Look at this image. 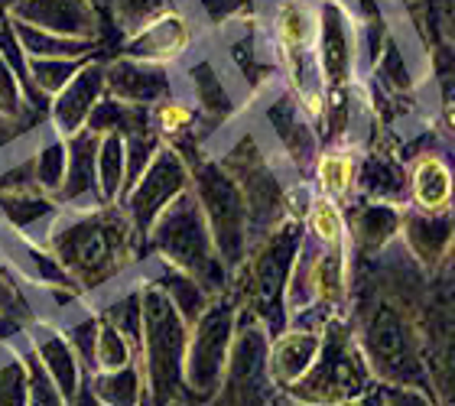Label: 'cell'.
<instances>
[{
	"mask_svg": "<svg viewBox=\"0 0 455 406\" xmlns=\"http://www.w3.org/2000/svg\"><path fill=\"white\" fill-rule=\"evenodd\" d=\"M180 0H111V10H114V23L124 29V33H131L137 29L140 23L153 20L156 13L163 10L176 7Z\"/></svg>",
	"mask_w": 455,
	"mask_h": 406,
	"instance_id": "42",
	"label": "cell"
},
{
	"mask_svg": "<svg viewBox=\"0 0 455 406\" xmlns=\"http://www.w3.org/2000/svg\"><path fill=\"white\" fill-rule=\"evenodd\" d=\"M192 189V166L180 150H172L163 143L156 156L147 163V170L127 186L117 205L124 208V215L131 218L133 231L147 244V235L153 231L156 218L172 205V202L186 195Z\"/></svg>",
	"mask_w": 455,
	"mask_h": 406,
	"instance_id": "11",
	"label": "cell"
},
{
	"mask_svg": "<svg viewBox=\"0 0 455 406\" xmlns=\"http://www.w3.org/2000/svg\"><path fill=\"white\" fill-rule=\"evenodd\" d=\"M27 348L36 358V364L46 370V378L52 380V387L62 394L68 406L76 403L82 387H85V364L76 354V348L68 345L66 331L59 329V322L52 315L43 319L27 331Z\"/></svg>",
	"mask_w": 455,
	"mask_h": 406,
	"instance_id": "19",
	"label": "cell"
},
{
	"mask_svg": "<svg viewBox=\"0 0 455 406\" xmlns=\"http://www.w3.org/2000/svg\"><path fill=\"white\" fill-rule=\"evenodd\" d=\"M199 127H202L199 111H196L182 95H176V98H170V101H163L153 107V131H156L160 143H166V147H172V150L182 153L186 150V143L196 147L192 137L199 133Z\"/></svg>",
	"mask_w": 455,
	"mask_h": 406,
	"instance_id": "36",
	"label": "cell"
},
{
	"mask_svg": "<svg viewBox=\"0 0 455 406\" xmlns=\"http://www.w3.org/2000/svg\"><path fill=\"white\" fill-rule=\"evenodd\" d=\"M417 325L429 397L436 406H455V312L433 303Z\"/></svg>",
	"mask_w": 455,
	"mask_h": 406,
	"instance_id": "16",
	"label": "cell"
},
{
	"mask_svg": "<svg viewBox=\"0 0 455 406\" xmlns=\"http://www.w3.org/2000/svg\"><path fill=\"white\" fill-rule=\"evenodd\" d=\"M270 39L276 62L286 72V88L319 123L325 107V82L319 72V0H276L270 13Z\"/></svg>",
	"mask_w": 455,
	"mask_h": 406,
	"instance_id": "6",
	"label": "cell"
},
{
	"mask_svg": "<svg viewBox=\"0 0 455 406\" xmlns=\"http://www.w3.org/2000/svg\"><path fill=\"white\" fill-rule=\"evenodd\" d=\"M303 241V221L286 218L251 247L247 260L231 274L228 290L241 303V312L267 325L270 335H280L286 329V283H290V270H293Z\"/></svg>",
	"mask_w": 455,
	"mask_h": 406,
	"instance_id": "2",
	"label": "cell"
},
{
	"mask_svg": "<svg viewBox=\"0 0 455 406\" xmlns=\"http://www.w3.org/2000/svg\"><path fill=\"white\" fill-rule=\"evenodd\" d=\"M7 7H10V0H0V23L7 20Z\"/></svg>",
	"mask_w": 455,
	"mask_h": 406,
	"instance_id": "49",
	"label": "cell"
},
{
	"mask_svg": "<svg viewBox=\"0 0 455 406\" xmlns=\"http://www.w3.org/2000/svg\"><path fill=\"white\" fill-rule=\"evenodd\" d=\"M345 406H387V403H384V390H380V384H378V387H371L368 394H361L358 400H351V403H345Z\"/></svg>",
	"mask_w": 455,
	"mask_h": 406,
	"instance_id": "46",
	"label": "cell"
},
{
	"mask_svg": "<svg viewBox=\"0 0 455 406\" xmlns=\"http://www.w3.org/2000/svg\"><path fill=\"white\" fill-rule=\"evenodd\" d=\"M85 387L105 406H143L147 403V380H143L140 361L111 374H88Z\"/></svg>",
	"mask_w": 455,
	"mask_h": 406,
	"instance_id": "35",
	"label": "cell"
},
{
	"mask_svg": "<svg viewBox=\"0 0 455 406\" xmlns=\"http://www.w3.org/2000/svg\"><path fill=\"white\" fill-rule=\"evenodd\" d=\"M225 72L235 76L247 92H260L270 78V68L260 59V36L251 20H235L225 27Z\"/></svg>",
	"mask_w": 455,
	"mask_h": 406,
	"instance_id": "28",
	"label": "cell"
},
{
	"mask_svg": "<svg viewBox=\"0 0 455 406\" xmlns=\"http://www.w3.org/2000/svg\"><path fill=\"white\" fill-rule=\"evenodd\" d=\"M39 127H29V123H13V121H4L0 117V156L7 150H13L17 143H23L29 133H36Z\"/></svg>",
	"mask_w": 455,
	"mask_h": 406,
	"instance_id": "45",
	"label": "cell"
},
{
	"mask_svg": "<svg viewBox=\"0 0 455 406\" xmlns=\"http://www.w3.org/2000/svg\"><path fill=\"white\" fill-rule=\"evenodd\" d=\"M345 225H348V247L361 257H380L390 244L400 241L403 225V205L390 202L358 199L345 208Z\"/></svg>",
	"mask_w": 455,
	"mask_h": 406,
	"instance_id": "21",
	"label": "cell"
},
{
	"mask_svg": "<svg viewBox=\"0 0 455 406\" xmlns=\"http://www.w3.org/2000/svg\"><path fill=\"white\" fill-rule=\"evenodd\" d=\"M196 39H199L196 17H192L186 7L176 4V7L163 10V13H156L153 20H147V23H140L137 29H131V33H124L121 52H117V56L176 68L180 62H186V59L192 56Z\"/></svg>",
	"mask_w": 455,
	"mask_h": 406,
	"instance_id": "13",
	"label": "cell"
},
{
	"mask_svg": "<svg viewBox=\"0 0 455 406\" xmlns=\"http://www.w3.org/2000/svg\"><path fill=\"white\" fill-rule=\"evenodd\" d=\"M264 121L270 137H274V147L283 153V160L299 176H306L313 170V163L319 160V131H315L313 117L303 111V104L296 101L290 88L267 101Z\"/></svg>",
	"mask_w": 455,
	"mask_h": 406,
	"instance_id": "15",
	"label": "cell"
},
{
	"mask_svg": "<svg viewBox=\"0 0 455 406\" xmlns=\"http://www.w3.org/2000/svg\"><path fill=\"white\" fill-rule=\"evenodd\" d=\"M371 387H378V380L371 378L368 361L361 354L355 325L339 315L323 329V348L309 374L283 397L293 406H345Z\"/></svg>",
	"mask_w": 455,
	"mask_h": 406,
	"instance_id": "7",
	"label": "cell"
},
{
	"mask_svg": "<svg viewBox=\"0 0 455 406\" xmlns=\"http://www.w3.org/2000/svg\"><path fill=\"white\" fill-rule=\"evenodd\" d=\"M446 127H449V137L455 140V101L446 107Z\"/></svg>",
	"mask_w": 455,
	"mask_h": 406,
	"instance_id": "48",
	"label": "cell"
},
{
	"mask_svg": "<svg viewBox=\"0 0 455 406\" xmlns=\"http://www.w3.org/2000/svg\"><path fill=\"white\" fill-rule=\"evenodd\" d=\"M29 160H33V179L36 189L49 199H56L66 179V163H68V140L52 133L43 123L33 137H29Z\"/></svg>",
	"mask_w": 455,
	"mask_h": 406,
	"instance_id": "31",
	"label": "cell"
},
{
	"mask_svg": "<svg viewBox=\"0 0 455 406\" xmlns=\"http://www.w3.org/2000/svg\"><path fill=\"white\" fill-rule=\"evenodd\" d=\"M315 192L332 202H348L355 195V179H358V156L345 147H329L319 153L313 163Z\"/></svg>",
	"mask_w": 455,
	"mask_h": 406,
	"instance_id": "32",
	"label": "cell"
},
{
	"mask_svg": "<svg viewBox=\"0 0 455 406\" xmlns=\"http://www.w3.org/2000/svg\"><path fill=\"white\" fill-rule=\"evenodd\" d=\"M407 4H417V0H407Z\"/></svg>",
	"mask_w": 455,
	"mask_h": 406,
	"instance_id": "51",
	"label": "cell"
},
{
	"mask_svg": "<svg viewBox=\"0 0 455 406\" xmlns=\"http://www.w3.org/2000/svg\"><path fill=\"white\" fill-rule=\"evenodd\" d=\"M82 66H85V59H29L27 78H29L33 95L39 98V104L49 107V101H52V98H56L59 92L72 82V78H76V72Z\"/></svg>",
	"mask_w": 455,
	"mask_h": 406,
	"instance_id": "40",
	"label": "cell"
},
{
	"mask_svg": "<svg viewBox=\"0 0 455 406\" xmlns=\"http://www.w3.org/2000/svg\"><path fill=\"white\" fill-rule=\"evenodd\" d=\"M192 195L199 202L205 225L212 231L215 251L225 260V267L235 274L244 264L254 235H251V215H247V202L231 179V172L221 166L212 153H202L199 160H192Z\"/></svg>",
	"mask_w": 455,
	"mask_h": 406,
	"instance_id": "8",
	"label": "cell"
},
{
	"mask_svg": "<svg viewBox=\"0 0 455 406\" xmlns=\"http://www.w3.org/2000/svg\"><path fill=\"white\" fill-rule=\"evenodd\" d=\"M95 176H98V202L101 205H117L124 189H127V143H124L121 133L98 137Z\"/></svg>",
	"mask_w": 455,
	"mask_h": 406,
	"instance_id": "34",
	"label": "cell"
},
{
	"mask_svg": "<svg viewBox=\"0 0 455 406\" xmlns=\"http://www.w3.org/2000/svg\"><path fill=\"white\" fill-rule=\"evenodd\" d=\"M410 205L427 215H446L455 208V170L439 153H423L410 163Z\"/></svg>",
	"mask_w": 455,
	"mask_h": 406,
	"instance_id": "24",
	"label": "cell"
},
{
	"mask_svg": "<svg viewBox=\"0 0 455 406\" xmlns=\"http://www.w3.org/2000/svg\"><path fill=\"white\" fill-rule=\"evenodd\" d=\"M39 296L0 260V345H17L43 319Z\"/></svg>",
	"mask_w": 455,
	"mask_h": 406,
	"instance_id": "26",
	"label": "cell"
},
{
	"mask_svg": "<svg viewBox=\"0 0 455 406\" xmlns=\"http://www.w3.org/2000/svg\"><path fill=\"white\" fill-rule=\"evenodd\" d=\"M433 303L455 312V241L449 244L446 257L433 270Z\"/></svg>",
	"mask_w": 455,
	"mask_h": 406,
	"instance_id": "43",
	"label": "cell"
},
{
	"mask_svg": "<svg viewBox=\"0 0 455 406\" xmlns=\"http://www.w3.org/2000/svg\"><path fill=\"white\" fill-rule=\"evenodd\" d=\"M43 244L56 254L88 299L137 274L143 264V241L121 205L62 208Z\"/></svg>",
	"mask_w": 455,
	"mask_h": 406,
	"instance_id": "1",
	"label": "cell"
},
{
	"mask_svg": "<svg viewBox=\"0 0 455 406\" xmlns=\"http://www.w3.org/2000/svg\"><path fill=\"white\" fill-rule=\"evenodd\" d=\"M72 406H105V403H98L95 394H92L88 387H82V394H78V400H76Z\"/></svg>",
	"mask_w": 455,
	"mask_h": 406,
	"instance_id": "47",
	"label": "cell"
},
{
	"mask_svg": "<svg viewBox=\"0 0 455 406\" xmlns=\"http://www.w3.org/2000/svg\"><path fill=\"white\" fill-rule=\"evenodd\" d=\"M105 62L108 59L92 56L85 59V66L78 68L76 78L59 92L46 107V127L52 133H59L62 140H72L76 133L85 131L88 117L98 104L105 101Z\"/></svg>",
	"mask_w": 455,
	"mask_h": 406,
	"instance_id": "18",
	"label": "cell"
},
{
	"mask_svg": "<svg viewBox=\"0 0 455 406\" xmlns=\"http://www.w3.org/2000/svg\"><path fill=\"white\" fill-rule=\"evenodd\" d=\"M215 160L231 172V179L237 182V189L244 195L247 215H251V235L257 244L280 221H286V182L276 172L274 156L254 131H244L228 143V150L215 153Z\"/></svg>",
	"mask_w": 455,
	"mask_h": 406,
	"instance_id": "10",
	"label": "cell"
},
{
	"mask_svg": "<svg viewBox=\"0 0 455 406\" xmlns=\"http://www.w3.org/2000/svg\"><path fill=\"white\" fill-rule=\"evenodd\" d=\"M0 117L13 123H29V127H43L46 121H36V107L27 101V92L20 85L17 72L7 66V59L0 56Z\"/></svg>",
	"mask_w": 455,
	"mask_h": 406,
	"instance_id": "41",
	"label": "cell"
},
{
	"mask_svg": "<svg viewBox=\"0 0 455 406\" xmlns=\"http://www.w3.org/2000/svg\"><path fill=\"white\" fill-rule=\"evenodd\" d=\"M137 270H140V274L147 276V280H150V283L176 306V309H180V315L189 322V325L199 319L202 312L209 309L212 299H215L199 280H192L189 274H182V270H176V267L160 264V260H150V257H147Z\"/></svg>",
	"mask_w": 455,
	"mask_h": 406,
	"instance_id": "30",
	"label": "cell"
},
{
	"mask_svg": "<svg viewBox=\"0 0 455 406\" xmlns=\"http://www.w3.org/2000/svg\"><path fill=\"white\" fill-rule=\"evenodd\" d=\"M7 20L88 43H101L105 36V20L95 0H10Z\"/></svg>",
	"mask_w": 455,
	"mask_h": 406,
	"instance_id": "14",
	"label": "cell"
},
{
	"mask_svg": "<svg viewBox=\"0 0 455 406\" xmlns=\"http://www.w3.org/2000/svg\"><path fill=\"white\" fill-rule=\"evenodd\" d=\"M455 241V215H427L417 208H403V225H400V244L413 257V264L423 274H433L439 260L446 257L449 244Z\"/></svg>",
	"mask_w": 455,
	"mask_h": 406,
	"instance_id": "23",
	"label": "cell"
},
{
	"mask_svg": "<svg viewBox=\"0 0 455 406\" xmlns=\"http://www.w3.org/2000/svg\"><path fill=\"white\" fill-rule=\"evenodd\" d=\"M59 202L43 192H0V231L43 241L59 218Z\"/></svg>",
	"mask_w": 455,
	"mask_h": 406,
	"instance_id": "27",
	"label": "cell"
},
{
	"mask_svg": "<svg viewBox=\"0 0 455 406\" xmlns=\"http://www.w3.org/2000/svg\"><path fill=\"white\" fill-rule=\"evenodd\" d=\"M319 72L325 95L348 92L361 62V23L345 0H319Z\"/></svg>",
	"mask_w": 455,
	"mask_h": 406,
	"instance_id": "12",
	"label": "cell"
},
{
	"mask_svg": "<svg viewBox=\"0 0 455 406\" xmlns=\"http://www.w3.org/2000/svg\"><path fill=\"white\" fill-rule=\"evenodd\" d=\"M10 27L17 33V43L27 52V59H88L98 56V49H101V43L56 36V33H46L39 27H29V23H17V20H10Z\"/></svg>",
	"mask_w": 455,
	"mask_h": 406,
	"instance_id": "33",
	"label": "cell"
},
{
	"mask_svg": "<svg viewBox=\"0 0 455 406\" xmlns=\"http://www.w3.org/2000/svg\"><path fill=\"white\" fill-rule=\"evenodd\" d=\"M140 276V370L147 380V403L143 406H172L186 400L182 368H186V345H189V322L180 309L147 280Z\"/></svg>",
	"mask_w": 455,
	"mask_h": 406,
	"instance_id": "4",
	"label": "cell"
},
{
	"mask_svg": "<svg viewBox=\"0 0 455 406\" xmlns=\"http://www.w3.org/2000/svg\"><path fill=\"white\" fill-rule=\"evenodd\" d=\"M319 348H323V329H293L290 325L280 335H274L270 351H267V374H270L274 390L286 394L290 387H296L315 364Z\"/></svg>",
	"mask_w": 455,
	"mask_h": 406,
	"instance_id": "22",
	"label": "cell"
},
{
	"mask_svg": "<svg viewBox=\"0 0 455 406\" xmlns=\"http://www.w3.org/2000/svg\"><path fill=\"white\" fill-rule=\"evenodd\" d=\"M355 195L371 202H390L403 205L410 202V176L394 156L387 153H368L358 160V179H355Z\"/></svg>",
	"mask_w": 455,
	"mask_h": 406,
	"instance_id": "29",
	"label": "cell"
},
{
	"mask_svg": "<svg viewBox=\"0 0 455 406\" xmlns=\"http://www.w3.org/2000/svg\"><path fill=\"white\" fill-rule=\"evenodd\" d=\"M355 338L380 387H423L427 368L419 348V325L413 312L390 296H374L358 319Z\"/></svg>",
	"mask_w": 455,
	"mask_h": 406,
	"instance_id": "3",
	"label": "cell"
},
{
	"mask_svg": "<svg viewBox=\"0 0 455 406\" xmlns=\"http://www.w3.org/2000/svg\"><path fill=\"white\" fill-rule=\"evenodd\" d=\"M105 88L114 101L133 104V107H156L180 95V76L176 68L114 56L105 62Z\"/></svg>",
	"mask_w": 455,
	"mask_h": 406,
	"instance_id": "17",
	"label": "cell"
},
{
	"mask_svg": "<svg viewBox=\"0 0 455 406\" xmlns=\"http://www.w3.org/2000/svg\"><path fill=\"white\" fill-rule=\"evenodd\" d=\"M140 354L137 348V341L127 338L121 329H114L111 322L101 319L98 325V335H95V348H92V361H88V374H111V370H121L127 364H133Z\"/></svg>",
	"mask_w": 455,
	"mask_h": 406,
	"instance_id": "38",
	"label": "cell"
},
{
	"mask_svg": "<svg viewBox=\"0 0 455 406\" xmlns=\"http://www.w3.org/2000/svg\"><path fill=\"white\" fill-rule=\"evenodd\" d=\"M95 156H98V137L95 133H76L68 140V163L66 179L59 189V208H95L98 202V176H95Z\"/></svg>",
	"mask_w": 455,
	"mask_h": 406,
	"instance_id": "25",
	"label": "cell"
},
{
	"mask_svg": "<svg viewBox=\"0 0 455 406\" xmlns=\"http://www.w3.org/2000/svg\"><path fill=\"white\" fill-rule=\"evenodd\" d=\"M306 237L319 247H348V225H345V208L339 202L325 199L315 192L313 205L303 218Z\"/></svg>",
	"mask_w": 455,
	"mask_h": 406,
	"instance_id": "39",
	"label": "cell"
},
{
	"mask_svg": "<svg viewBox=\"0 0 455 406\" xmlns=\"http://www.w3.org/2000/svg\"><path fill=\"white\" fill-rule=\"evenodd\" d=\"M384 390V403L387 406H436L429 390L423 387H380Z\"/></svg>",
	"mask_w": 455,
	"mask_h": 406,
	"instance_id": "44",
	"label": "cell"
},
{
	"mask_svg": "<svg viewBox=\"0 0 455 406\" xmlns=\"http://www.w3.org/2000/svg\"><path fill=\"white\" fill-rule=\"evenodd\" d=\"M237 319H241V303L235 299L231 290H225L189 325L186 368H182V384H186L189 403L205 406L209 400L219 397L228 358H231V345H235Z\"/></svg>",
	"mask_w": 455,
	"mask_h": 406,
	"instance_id": "9",
	"label": "cell"
},
{
	"mask_svg": "<svg viewBox=\"0 0 455 406\" xmlns=\"http://www.w3.org/2000/svg\"><path fill=\"white\" fill-rule=\"evenodd\" d=\"M147 257L189 274L212 296H221L231 286V270L215 251L212 231L205 225V215H202L192 189L186 195H180L156 218L153 231L147 235V244H143V260Z\"/></svg>",
	"mask_w": 455,
	"mask_h": 406,
	"instance_id": "5",
	"label": "cell"
},
{
	"mask_svg": "<svg viewBox=\"0 0 455 406\" xmlns=\"http://www.w3.org/2000/svg\"><path fill=\"white\" fill-rule=\"evenodd\" d=\"M33 374H29L27 338L0 345V406H29Z\"/></svg>",
	"mask_w": 455,
	"mask_h": 406,
	"instance_id": "37",
	"label": "cell"
},
{
	"mask_svg": "<svg viewBox=\"0 0 455 406\" xmlns=\"http://www.w3.org/2000/svg\"><path fill=\"white\" fill-rule=\"evenodd\" d=\"M172 406H196V403H189V400H182V403H172Z\"/></svg>",
	"mask_w": 455,
	"mask_h": 406,
	"instance_id": "50",
	"label": "cell"
},
{
	"mask_svg": "<svg viewBox=\"0 0 455 406\" xmlns=\"http://www.w3.org/2000/svg\"><path fill=\"white\" fill-rule=\"evenodd\" d=\"M186 88V101L199 111V117L212 123V127H221L237 114V95H235V82L225 72L215 56H196L189 59V66L182 68L180 76V92Z\"/></svg>",
	"mask_w": 455,
	"mask_h": 406,
	"instance_id": "20",
	"label": "cell"
}]
</instances>
